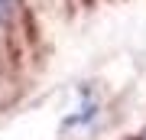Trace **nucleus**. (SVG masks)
<instances>
[{"instance_id": "f257e3e1", "label": "nucleus", "mask_w": 146, "mask_h": 140, "mask_svg": "<svg viewBox=\"0 0 146 140\" xmlns=\"http://www.w3.org/2000/svg\"><path fill=\"white\" fill-rule=\"evenodd\" d=\"M10 13H13V0H0V26L10 20Z\"/></svg>"}]
</instances>
